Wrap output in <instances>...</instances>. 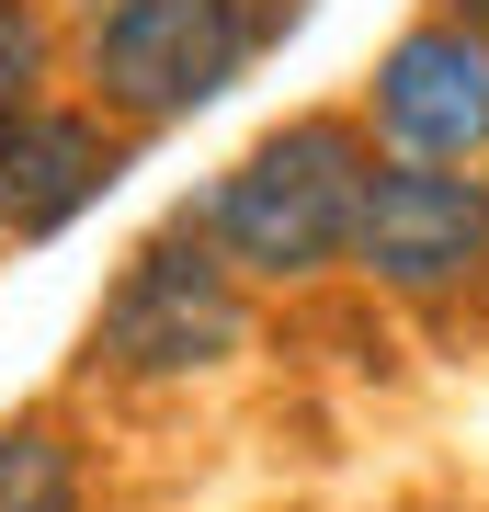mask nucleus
I'll use <instances>...</instances> for the list:
<instances>
[{"mask_svg": "<svg viewBox=\"0 0 489 512\" xmlns=\"http://www.w3.org/2000/svg\"><path fill=\"white\" fill-rule=\"evenodd\" d=\"M114 171H126V126L91 103H35L0 126V228L12 239H57L80 228L91 205L114 194Z\"/></svg>", "mask_w": 489, "mask_h": 512, "instance_id": "423d86ee", "label": "nucleus"}, {"mask_svg": "<svg viewBox=\"0 0 489 512\" xmlns=\"http://www.w3.org/2000/svg\"><path fill=\"white\" fill-rule=\"evenodd\" d=\"M444 12H455V23H467V35H489V0H444Z\"/></svg>", "mask_w": 489, "mask_h": 512, "instance_id": "1a4fd4ad", "label": "nucleus"}, {"mask_svg": "<svg viewBox=\"0 0 489 512\" xmlns=\"http://www.w3.org/2000/svg\"><path fill=\"white\" fill-rule=\"evenodd\" d=\"M239 12H251V23H262V0H239Z\"/></svg>", "mask_w": 489, "mask_h": 512, "instance_id": "9d476101", "label": "nucleus"}, {"mask_svg": "<svg viewBox=\"0 0 489 512\" xmlns=\"http://www.w3.org/2000/svg\"><path fill=\"white\" fill-rule=\"evenodd\" d=\"M353 274L376 296L444 308L489 274V171H421V160H376L353 217Z\"/></svg>", "mask_w": 489, "mask_h": 512, "instance_id": "39448f33", "label": "nucleus"}, {"mask_svg": "<svg viewBox=\"0 0 489 512\" xmlns=\"http://www.w3.org/2000/svg\"><path fill=\"white\" fill-rule=\"evenodd\" d=\"M228 353H251V285L205 251L194 217L137 239V251L114 262L91 330H80V365L103 387H194V376H217Z\"/></svg>", "mask_w": 489, "mask_h": 512, "instance_id": "f03ea898", "label": "nucleus"}, {"mask_svg": "<svg viewBox=\"0 0 489 512\" xmlns=\"http://www.w3.org/2000/svg\"><path fill=\"white\" fill-rule=\"evenodd\" d=\"M364 137L421 171H489V35L455 12H421L364 69Z\"/></svg>", "mask_w": 489, "mask_h": 512, "instance_id": "20e7f679", "label": "nucleus"}, {"mask_svg": "<svg viewBox=\"0 0 489 512\" xmlns=\"http://www.w3.org/2000/svg\"><path fill=\"white\" fill-rule=\"evenodd\" d=\"M364 183H376V137H364V114H285V126H262L217 183L182 205V217H194L205 251L262 296V285L353 274Z\"/></svg>", "mask_w": 489, "mask_h": 512, "instance_id": "f257e3e1", "label": "nucleus"}, {"mask_svg": "<svg viewBox=\"0 0 489 512\" xmlns=\"http://www.w3.org/2000/svg\"><path fill=\"white\" fill-rule=\"evenodd\" d=\"M0 512H80V444L46 410L0 421Z\"/></svg>", "mask_w": 489, "mask_h": 512, "instance_id": "0eeeda50", "label": "nucleus"}, {"mask_svg": "<svg viewBox=\"0 0 489 512\" xmlns=\"http://www.w3.org/2000/svg\"><path fill=\"white\" fill-rule=\"evenodd\" d=\"M262 23L239 0H91L80 23V80H91V114L114 126H182L251 69Z\"/></svg>", "mask_w": 489, "mask_h": 512, "instance_id": "7ed1b4c3", "label": "nucleus"}, {"mask_svg": "<svg viewBox=\"0 0 489 512\" xmlns=\"http://www.w3.org/2000/svg\"><path fill=\"white\" fill-rule=\"evenodd\" d=\"M46 69H57V23L35 0H0V126L46 103Z\"/></svg>", "mask_w": 489, "mask_h": 512, "instance_id": "6e6552de", "label": "nucleus"}]
</instances>
